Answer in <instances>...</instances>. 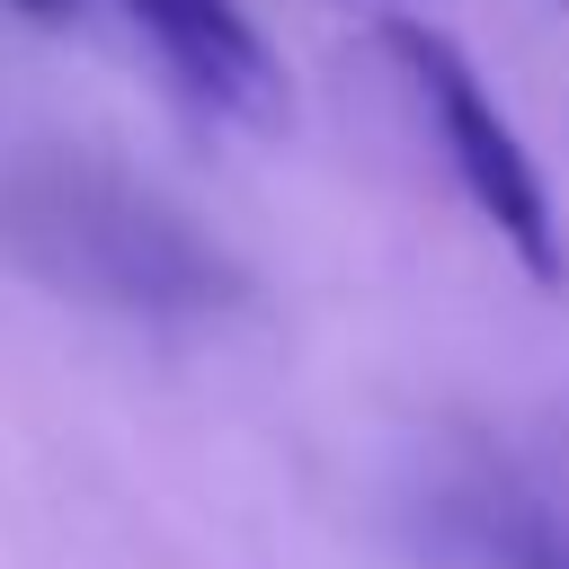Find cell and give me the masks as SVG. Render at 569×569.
Instances as JSON below:
<instances>
[{
	"mask_svg": "<svg viewBox=\"0 0 569 569\" xmlns=\"http://www.w3.org/2000/svg\"><path fill=\"white\" fill-rule=\"evenodd\" d=\"M160 80L204 116V124H284V62L231 0H116Z\"/></svg>",
	"mask_w": 569,
	"mask_h": 569,
	"instance_id": "cell-3",
	"label": "cell"
},
{
	"mask_svg": "<svg viewBox=\"0 0 569 569\" xmlns=\"http://www.w3.org/2000/svg\"><path fill=\"white\" fill-rule=\"evenodd\" d=\"M373 62H382L391 89L409 98L418 133L436 142V160H445L453 196L480 213V231H489L533 284H569V222H560V204H551L525 133H516V116L489 98L480 62H471L445 27H427V18H373Z\"/></svg>",
	"mask_w": 569,
	"mask_h": 569,
	"instance_id": "cell-2",
	"label": "cell"
},
{
	"mask_svg": "<svg viewBox=\"0 0 569 569\" xmlns=\"http://www.w3.org/2000/svg\"><path fill=\"white\" fill-rule=\"evenodd\" d=\"M0 9H18V18H44V27H53V18H71V0H0Z\"/></svg>",
	"mask_w": 569,
	"mask_h": 569,
	"instance_id": "cell-5",
	"label": "cell"
},
{
	"mask_svg": "<svg viewBox=\"0 0 569 569\" xmlns=\"http://www.w3.org/2000/svg\"><path fill=\"white\" fill-rule=\"evenodd\" d=\"M471 551L489 569H569V525L542 507H471Z\"/></svg>",
	"mask_w": 569,
	"mask_h": 569,
	"instance_id": "cell-4",
	"label": "cell"
},
{
	"mask_svg": "<svg viewBox=\"0 0 569 569\" xmlns=\"http://www.w3.org/2000/svg\"><path fill=\"white\" fill-rule=\"evenodd\" d=\"M9 249L80 293V302H107V311H133V320H204L231 302V267L213 240H196L160 196L124 187L116 169H89V160H44L9 187Z\"/></svg>",
	"mask_w": 569,
	"mask_h": 569,
	"instance_id": "cell-1",
	"label": "cell"
}]
</instances>
